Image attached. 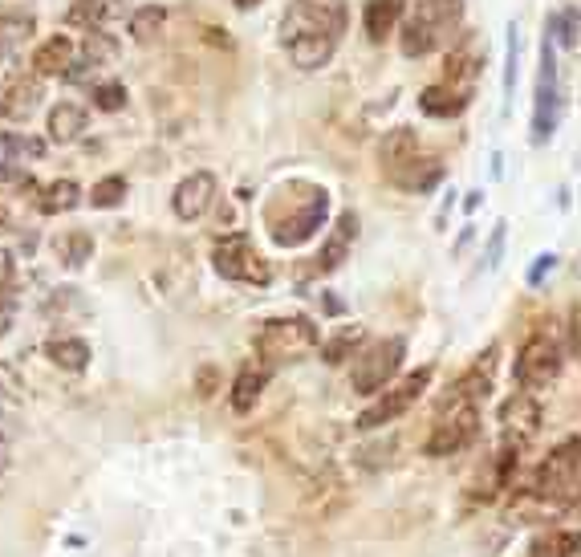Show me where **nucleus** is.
I'll return each instance as SVG.
<instances>
[{"mask_svg":"<svg viewBox=\"0 0 581 557\" xmlns=\"http://www.w3.org/2000/svg\"><path fill=\"white\" fill-rule=\"evenodd\" d=\"M265 387H269V370H261V366H244L240 375L232 379V391H228V403H232V411L248 415L256 403H261Z\"/></svg>","mask_w":581,"mask_h":557,"instance_id":"20","label":"nucleus"},{"mask_svg":"<svg viewBox=\"0 0 581 557\" xmlns=\"http://www.w3.org/2000/svg\"><path fill=\"white\" fill-rule=\"evenodd\" d=\"M53 253H57L61 265L82 269V265L90 261V253H94V240H90V232H61V236L53 240Z\"/></svg>","mask_w":581,"mask_h":557,"instance_id":"27","label":"nucleus"},{"mask_svg":"<svg viewBox=\"0 0 581 557\" xmlns=\"http://www.w3.org/2000/svg\"><path fill=\"white\" fill-rule=\"evenodd\" d=\"M468 106V90L464 86H427L419 94V110L431 118H456Z\"/></svg>","mask_w":581,"mask_h":557,"instance_id":"22","label":"nucleus"},{"mask_svg":"<svg viewBox=\"0 0 581 557\" xmlns=\"http://www.w3.org/2000/svg\"><path fill=\"white\" fill-rule=\"evenodd\" d=\"M358 346H362V326H342L334 338H326V346H321V362L338 366V362L354 358V354H358Z\"/></svg>","mask_w":581,"mask_h":557,"instance_id":"28","label":"nucleus"},{"mask_svg":"<svg viewBox=\"0 0 581 557\" xmlns=\"http://www.w3.org/2000/svg\"><path fill=\"white\" fill-rule=\"evenodd\" d=\"M330 216V196L321 188H285L277 196V204L269 208V228H273V240L293 249V244H305L321 224Z\"/></svg>","mask_w":581,"mask_h":557,"instance_id":"3","label":"nucleus"},{"mask_svg":"<svg viewBox=\"0 0 581 557\" xmlns=\"http://www.w3.org/2000/svg\"><path fill=\"white\" fill-rule=\"evenodd\" d=\"M561 375V346L549 334H533L516 354V383L525 391H541Z\"/></svg>","mask_w":581,"mask_h":557,"instance_id":"10","label":"nucleus"},{"mask_svg":"<svg viewBox=\"0 0 581 557\" xmlns=\"http://www.w3.org/2000/svg\"><path fill=\"white\" fill-rule=\"evenodd\" d=\"M577 553V533L573 529H549L529 545V557H573Z\"/></svg>","mask_w":581,"mask_h":557,"instance_id":"29","label":"nucleus"},{"mask_svg":"<svg viewBox=\"0 0 581 557\" xmlns=\"http://www.w3.org/2000/svg\"><path fill=\"white\" fill-rule=\"evenodd\" d=\"M411 155H419V139H415L411 127H395L391 135H386V139L378 143V159H382L386 171H395V167L407 163Z\"/></svg>","mask_w":581,"mask_h":557,"instance_id":"25","label":"nucleus"},{"mask_svg":"<svg viewBox=\"0 0 581 557\" xmlns=\"http://www.w3.org/2000/svg\"><path fill=\"white\" fill-rule=\"evenodd\" d=\"M126 200V179L122 175H106L90 188V204L94 208H118Z\"/></svg>","mask_w":581,"mask_h":557,"instance_id":"32","label":"nucleus"},{"mask_svg":"<svg viewBox=\"0 0 581 557\" xmlns=\"http://www.w3.org/2000/svg\"><path fill=\"white\" fill-rule=\"evenodd\" d=\"M516 66H521V33L516 25H508V53H504V110L512 106V94H516Z\"/></svg>","mask_w":581,"mask_h":557,"instance_id":"34","label":"nucleus"},{"mask_svg":"<svg viewBox=\"0 0 581 557\" xmlns=\"http://www.w3.org/2000/svg\"><path fill=\"white\" fill-rule=\"evenodd\" d=\"M431 375H435L431 366H419V370H411V375H403L391 391H382L378 403L358 415V431H374V427H386V423H395L399 415H407L419 403V395L431 387Z\"/></svg>","mask_w":581,"mask_h":557,"instance_id":"7","label":"nucleus"},{"mask_svg":"<svg viewBox=\"0 0 581 557\" xmlns=\"http://www.w3.org/2000/svg\"><path fill=\"white\" fill-rule=\"evenodd\" d=\"M549 269H557V257H553V253H541V257H537V265L529 269V285H541Z\"/></svg>","mask_w":581,"mask_h":557,"instance_id":"40","label":"nucleus"},{"mask_svg":"<svg viewBox=\"0 0 581 557\" xmlns=\"http://www.w3.org/2000/svg\"><path fill=\"white\" fill-rule=\"evenodd\" d=\"M9 399H13V395L5 391V383H0V407H9Z\"/></svg>","mask_w":581,"mask_h":557,"instance_id":"46","label":"nucleus"},{"mask_svg":"<svg viewBox=\"0 0 581 557\" xmlns=\"http://www.w3.org/2000/svg\"><path fill=\"white\" fill-rule=\"evenodd\" d=\"M403 192H415V196H427L435 192L439 183H443V163L435 155H411L407 163H399L395 171H386Z\"/></svg>","mask_w":581,"mask_h":557,"instance_id":"15","label":"nucleus"},{"mask_svg":"<svg viewBox=\"0 0 581 557\" xmlns=\"http://www.w3.org/2000/svg\"><path fill=\"white\" fill-rule=\"evenodd\" d=\"M78 200H82V188L74 179H57V183H49V188L37 196V208L45 212V216H61V212H70V208H78Z\"/></svg>","mask_w":581,"mask_h":557,"instance_id":"26","label":"nucleus"},{"mask_svg":"<svg viewBox=\"0 0 581 557\" xmlns=\"http://www.w3.org/2000/svg\"><path fill=\"white\" fill-rule=\"evenodd\" d=\"M86 122H90L86 106H78V102H57L49 110V143H74V139H82Z\"/></svg>","mask_w":581,"mask_h":557,"instance_id":"21","label":"nucleus"},{"mask_svg":"<svg viewBox=\"0 0 581 557\" xmlns=\"http://www.w3.org/2000/svg\"><path fill=\"white\" fill-rule=\"evenodd\" d=\"M106 13H110V9H106V0H74V5L66 9V25L90 33V29H98V25L106 21Z\"/></svg>","mask_w":581,"mask_h":557,"instance_id":"31","label":"nucleus"},{"mask_svg":"<svg viewBox=\"0 0 581 557\" xmlns=\"http://www.w3.org/2000/svg\"><path fill=\"white\" fill-rule=\"evenodd\" d=\"M118 57V41L110 37V33H102V29H90L86 33V41H82V49L74 53V66H70V82H78L86 70H98V66H110V61Z\"/></svg>","mask_w":581,"mask_h":557,"instance_id":"19","label":"nucleus"},{"mask_svg":"<svg viewBox=\"0 0 581 557\" xmlns=\"http://www.w3.org/2000/svg\"><path fill=\"white\" fill-rule=\"evenodd\" d=\"M557 114H561V98H557V61H553V37L545 33L541 41V78H537V106H533V143H549L557 131Z\"/></svg>","mask_w":581,"mask_h":557,"instance_id":"11","label":"nucleus"},{"mask_svg":"<svg viewBox=\"0 0 581 557\" xmlns=\"http://www.w3.org/2000/svg\"><path fill=\"white\" fill-rule=\"evenodd\" d=\"M9 468V436H0V472Z\"/></svg>","mask_w":581,"mask_h":557,"instance_id":"43","label":"nucleus"},{"mask_svg":"<svg viewBox=\"0 0 581 557\" xmlns=\"http://www.w3.org/2000/svg\"><path fill=\"white\" fill-rule=\"evenodd\" d=\"M492 375H496V346H488L472 370H464V375L447 387V395L439 399V411L443 407H480V399L492 391Z\"/></svg>","mask_w":581,"mask_h":557,"instance_id":"12","label":"nucleus"},{"mask_svg":"<svg viewBox=\"0 0 581 557\" xmlns=\"http://www.w3.org/2000/svg\"><path fill=\"white\" fill-rule=\"evenodd\" d=\"M464 25V0H419L415 13L403 21L399 49L403 57H427L443 49Z\"/></svg>","mask_w":581,"mask_h":557,"instance_id":"2","label":"nucleus"},{"mask_svg":"<svg viewBox=\"0 0 581 557\" xmlns=\"http://www.w3.org/2000/svg\"><path fill=\"white\" fill-rule=\"evenodd\" d=\"M41 98H45V86H41L37 78H17V82H9V90H5V94H0V118H9V122H25V118H33V114H37Z\"/></svg>","mask_w":581,"mask_h":557,"instance_id":"16","label":"nucleus"},{"mask_svg":"<svg viewBox=\"0 0 581 557\" xmlns=\"http://www.w3.org/2000/svg\"><path fill=\"white\" fill-rule=\"evenodd\" d=\"M0 183H29L21 167H0Z\"/></svg>","mask_w":581,"mask_h":557,"instance_id":"42","label":"nucleus"},{"mask_svg":"<svg viewBox=\"0 0 581 557\" xmlns=\"http://www.w3.org/2000/svg\"><path fill=\"white\" fill-rule=\"evenodd\" d=\"M216 204V175L212 171H191L179 188H175V196H171V208H175V216L179 220H200V216H208V208Z\"/></svg>","mask_w":581,"mask_h":557,"instance_id":"14","label":"nucleus"},{"mask_svg":"<svg viewBox=\"0 0 581 557\" xmlns=\"http://www.w3.org/2000/svg\"><path fill=\"white\" fill-rule=\"evenodd\" d=\"M541 403L533 391H516L500 403V431L504 440H516V444H529L537 431H541Z\"/></svg>","mask_w":581,"mask_h":557,"instance_id":"13","label":"nucleus"},{"mask_svg":"<svg viewBox=\"0 0 581 557\" xmlns=\"http://www.w3.org/2000/svg\"><path fill=\"white\" fill-rule=\"evenodd\" d=\"M549 37H557L565 49H573V45H577V9L553 13V17H549Z\"/></svg>","mask_w":581,"mask_h":557,"instance_id":"35","label":"nucleus"},{"mask_svg":"<svg viewBox=\"0 0 581 557\" xmlns=\"http://www.w3.org/2000/svg\"><path fill=\"white\" fill-rule=\"evenodd\" d=\"M407 358V342L395 334V338H378L370 342L362 354H354V370H350V387L358 395H378L386 383L399 375V366Z\"/></svg>","mask_w":581,"mask_h":557,"instance_id":"5","label":"nucleus"},{"mask_svg":"<svg viewBox=\"0 0 581 557\" xmlns=\"http://www.w3.org/2000/svg\"><path fill=\"white\" fill-rule=\"evenodd\" d=\"M212 265L224 281H244V285H269L273 281V269L269 261L256 253V244L248 232H232L224 236L216 249H212Z\"/></svg>","mask_w":581,"mask_h":557,"instance_id":"6","label":"nucleus"},{"mask_svg":"<svg viewBox=\"0 0 581 557\" xmlns=\"http://www.w3.org/2000/svg\"><path fill=\"white\" fill-rule=\"evenodd\" d=\"M350 25L342 0H293L281 13V45L297 70H321L338 53V41Z\"/></svg>","mask_w":581,"mask_h":557,"instance_id":"1","label":"nucleus"},{"mask_svg":"<svg viewBox=\"0 0 581 557\" xmlns=\"http://www.w3.org/2000/svg\"><path fill=\"white\" fill-rule=\"evenodd\" d=\"M9 224H13V216H9V212H5V208H0V232H5V228H9Z\"/></svg>","mask_w":581,"mask_h":557,"instance_id":"45","label":"nucleus"},{"mask_svg":"<svg viewBox=\"0 0 581 557\" xmlns=\"http://www.w3.org/2000/svg\"><path fill=\"white\" fill-rule=\"evenodd\" d=\"M13 277H17V257L9 249H0V289H9Z\"/></svg>","mask_w":581,"mask_h":557,"instance_id":"39","label":"nucleus"},{"mask_svg":"<svg viewBox=\"0 0 581 557\" xmlns=\"http://www.w3.org/2000/svg\"><path fill=\"white\" fill-rule=\"evenodd\" d=\"M45 358L57 370H70V375H78V370L90 366V346L82 338H49L45 342Z\"/></svg>","mask_w":581,"mask_h":557,"instance_id":"24","label":"nucleus"},{"mask_svg":"<svg viewBox=\"0 0 581 557\" xmlns=\"http://www.w3.org/2000/svg\"><path fill=\"white\" fill-rule=\"evenodd\" d=\"M74 41L66 33H57V37H45L37 49H33V70L41 78H66L70 66H74Z\"/></svg>","mask_w":581,"mask_h":557,"instance_id":"17","label":"nucleus"},{"mask_svg":"<svg viewBox=\"0 0 581 557\" xmlns=\"http://www.w3.org/2000/svg\"><path fill=\"white\" fill-rule=\"evenodd\" d=\"M216 383H220V375H216L212 366H204L200 375H196V391H200V399H212V395H216Z\"/></svg>","mask_w":581,"mask_h":557,"instance_id":"38","label":"nucleus"},{"mask_svg":"<svg viewBox=\"0 0 581 557\" xmlns=\"http://www.w3.org/2000/svg\"><path fill=\"white\" fill-rule=\"evenodd\" d=\"M403 5H407V0H366V9H362L366 37L370 41H386V37H391V29L403 17Z\"/></svg>","mask_w":581,"mask_h":557,"instance_id":"23","label":"nucleus"},{"mask_svg":"<svg viewBox=\"0 0 581 557\" xmlns=\"http://www.w3.org/2000/svg\"><path fill=\"white\" fill-rule=\"evenodd\" d=\"M0 151H9V155H25V159H37L45 151L41 139H21V135H5L0 139Z\"/></svg>","mask_w":581,"mask_h":557,"instance_id":"37","label":"nucleus"},{"mask_svg":"<svg viewBox=\"0 0 581 557\" xmlns=\"http://www.w3.org/2000/svg\"><path fill=\"white\" fill-rule=\"evenodd\" d=\"M354 236H358V212H342L338 224H334V232H330V240H326V249L317 253V273H334L350 257Z\"/></svg>","mask_w":581,"mask_h":557,"instance_id":"18","label":"nucleus"},{"mask_svg":"<svg viewBox=\"0 0 581 557\" xmlns=\"http://www.w3.org/2000/svg\"><path fill=\"white\" fill-rule=\"evenodd\" d=\"M577 452H581V444H577V436H569L561 448H553L545 456V464L533 476V497L537 501H545L553 509L577 501V488H581V456Z\"/></svg>","mask_w":581,"mask_h":557,"instance_id":"4","label":"nucleus"},{"mask_svg":"<svg viewBox=\"0 0 581 557\" xmlns=\"http://www.w3.org/2000/svg\"><path fill=\"white\" fill-rule=\"evenodd\" d=\"M33 33V17L29 13H9L0 17V53H9L17 41H25Z\"/></svg>","mask_w":581,"mask_h":557,"instance_id":"33","label":"nucleus"},{"mask_svg":"<svg viewBox=\"0 0 581 557\" xmlns=\"http://www.w3.org/2000/svg\"><path fill=\"white\" fill-rule=\"evenodd\" d=\"M232 5H236L240 13H248V9H256V5H261V0H232Z\"/></svg>","mask_w":581,"mask_h":557,"instance_id":"44","label":"nucleus"},{"mask_svg":"<svg viewBox=\"0 0 581 557\" xmlns=\"http://www.w3.org/2000/svg\"><path fill=\"white\" fill-rule=\"evenodd\" d=\"M476 436H480V407H443L439 423L431 427V436H427V456H435V460L456 456Z\"/></svg>","mask_w":581,"mask_h":557,"instance_id":"9","label":"nucleus"},{"mask_svg":"<svg viewBox=\"0 0 581 557\" xmlns=\"http://www.w3.org/2000/svg\"><path fill=\"white\" fill-rule=\"evenodd\" d=\"M313 346H317V326L309 318H273L261 326V334H256V354L269 358V362L301 358Z\"/></svg>","mask_w":581,"mask_h":557,"instance_id":"8","label":"nucleus"},{"mask_svg":"<svg viewBox=\"0 0 581 557\" xmlns=\"http://www.w3.org/2000/svg\"><path fill=\"white\" fill-rule=\"evenodd\" d=\"M500 253H504V224L492 228V249H488V269L500 265Z\"/></svg>","mask_w":581,"mask_h":557,"instance_id":"41","label":"nucleus"},{"mask_svg":"<svg viewBox=\"0 0 581 557\" xmlns=\"http://www.w3.org/2000/svg\"><path fill=\"white\" fill-rule=\"evenodd\" d=\"M94 106L98 110H106V114H114V110H122L126 106V90L118 86V82H102V86H94Z\"/></svg>","mask_w":581,"mask_h":557,"instance_id":"36","label":"nucleus"},{"mask_svg":"<svg viewBox=\"0 0 581 557\" xmlns=\"http://www.w3.org/2000/svg\"><path fill=\"white\" fill-rule=\"evenodd\" d=\"M163 25H167V9L163 5H143V9L131 13V37L135 41H155L163 33Z\"/></svg>","mask_w":581,"mask_h":557,"instance_id":"30","label":"nucleus"}]
</instances>
